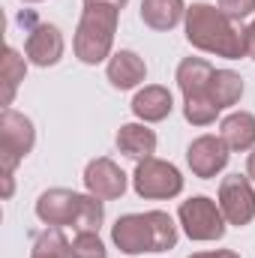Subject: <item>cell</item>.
I'll use <instances>...</instances> for the list:
<instances>
[{
  "label": "cell",
  "mask_w": 255,
  "mask_h": 258,
  "mask_svg": "<svg viewBox=\"0 0 255 258\" xmlns=\"http://www.w3.org/2000/svg\"><path fill=\"white\" fill-rule=\"evenodd\" d=\"M192 258H204V252H201V255H192Z\"/></svg>",
  "instance_id": "29"
},
{
  "label": "cell",
  "mask_w": 255,
  "mask_h": 258,
  "mask_svg": "<svg viewBox=\"0 0 255 258\" xmlns=\"http://www.w3.org/2000/svg\"><path fill=\"white\" fill-rule=\"evenodd\" d=\"M72 258H108L105 243L99 240V231H78L72 237Z\"/></svg>",
  "instance_id": "22"
},
{
  "label": "cell",
  "mask_w": 255,
  "mask_h": 258,
  "mask_svg": "<svg viewBox=\"0 0 255 258\" xmlns=\"http://www.w3.org/2000/svg\"><path fill=\"white\" fill-rule=\"evenodd\" d=\"M36 216L51 228L72 225L75 231H99L105 219V207H102V198L96 195H78L72 189H48L36 198Z\"/></svg>",
  "instance_id": "3"
},
{
  "label": "cell",
  "mask_w": 255,
  "mask_h": 258,
  "mask_svg": "<svg viewBox=\"0 0 255 258\" xmlns=\"http://www.w3.org/2000/svg\"><path fill=\"white\" fill-rule=\"evenodd\" d=\"M207 96L216 102V108H228V105H237L240 96H243V78L231 69H213L210 75V84H207Z\"/></svg>",
  "instance_id": "18"
},
{
  "label": "cell",
  "mask_w": 255,
  "mask_h": 258,
  "mask_svg": "<svg viewBox=\"0 0 255 258\" xmlns=\"http://www.w3.org/2000/svg\"><path fill=\"white\" fill-rule=\"evenodd\" d=\"M186 39L192 48L237 60L246 54V27H237L231 15H225L219 6L210 3H192L186 6Z\"/></svg>",
  "instance_id": "1"
},
{
  "label": "cell",
  "mask_w": 255,
  "mask_h": 258,
  "mask_svg": "<svg viewBox=\"0 0 255 258\" xmlns=\"http://www.w3.org/2000/svg\"><path fill=\"white\" fill-rule=\"evenodd\" d=\"M219 210L228 225H249L255 219V189L243 174H228L219 183Z\"/></svg>",
  "instance_id": "9"
},
{
  "label": "cell",
  "mask_w": 255,
  "mask_h": 258,
  "mask_svg": "<svg viewBox=\"0 0 255 258\" xmlns=\"http://www.w3.org/2000/svg\"><path fill=\"white\" fill-rule=\"evenodd\" d=\"M246 177H249V180H255V150L249 153V159H246Z\"/></svg>",
  "instance_id": "26"
},
{
  "label": "cell",
  "mask_w": 255,
  "mask_h": 258,
  "mask_svg": "<svg viewBox=\"0 0 255 258\" xmlns=\"http://www.w3.org/2000/svg\"><path fill=\"white\" fill-rule=\"evenodd\" d=\"M177 216H180V225L189 240L207 243V240H219L225 234V216H222L219 204L210 201L207 195H195L189 201H183Z\"/></svg>",
  "instance_id": "7"
},
{
  "label": "cell",
  "mask_w": 255,
  "mask_h": 258,
  "mask_svg": "<svg viewBox=\"0 0 255 258\" xmlns=\"http://www.w3.org/2000/svg\"><path fill=\"white\" fill-rule=\"evenodd\" d=\"M213 66L201 57H186L177 66V87L183 93V99L189 96H207V84H210Z\"/></svg>",
  "instance_id": "17"
},
{
  "label": "cell",
  "mask_w": 255,
  "mask_h": 258,
  "mask_svg": "<svg viewBox=\"0 0 255 258\" xmlns=\"http://www.w3.org/2000/svg\"><path fill=\"white\" fill-rule=\"evenodd\" d=\"M219 138L228 144V150H252L255 147V114L234 111L222 120Z\"/></svg>",
  "instance_id": "16"
},
{
  "label": "cell",
  "mask_w": 255,
  "mask_h": 258,
  "mask_svg": "<svg viewBox=\"0 0 255 258\" xmlns=\"http://www.w3.org/2000/svg\"><path fill=\"white\" fill-rule=\"evenodd\" d=\"M186 18L183 0H141V21L153 30H171Z\"/></svg>",
  "instance_id": "15"
},
{
  "label": "cell",
  "mask_w": 255,
  "mask_h": 258,
  "mask_svg": "<svg viewBox=\"0 0 255 258\" xmlns=\"http://www.w3.org/2000/svg\"><path fill=\"white\" fill-rule=\"evenodd\" d=\"M147 78V66L135 51H117L108 60V81L117 90H132Z\"/></svg>",
  "instance_id": "13"
},
{
  "label": "cell",
  "mask_w": 255,
  "mask_h": 258,
  "mask_svg": "<svg viewBox=\"0 0 255 258\" xmlns=\"http://www.w3.org/2000/svg\"><path fill=\"white\" fill-rule=\"evenodd\" d=\"M183 114L192 126H210L216 120L219 108L210 96H189V99H183Z\"/></svg>",
  "instance_id": "21"
},
{
  "label": "cell",
  "mask_w": 255,
  "mask_h": 258,
  "mask_svg": "<svg viewBox=\"0 0 255 258\" xmlns=\"http://www.w3.org/2000/svg\"><path fill=\"white\" fill-rule=\"evenodd\" d=\"M84 3H108V6H117V9H123L129 0H84Z\"/></svg>",
  "instance_id": "27"
},
{
  "label": "cell",
  "mask_w": 255,
  "mask_h": 258,
  "mask_svg": "<svg viewBox=\"0 0 255 258\" xmlns=\"http://www.w3.org/2000/svg\"><path fill=\"white\" fill-rule=\"evenodd\" d=\"M36 144V129L30 123V117H24L21 111L3 108L0 114V168H3V198L12 195V174L18 168V162L33 150Z\"/></svg>",
  "instance_id": "5"
},
{
  "label": "cell",
  "mask_w": 255,
  "mask_h": 258,
  "mask_svg": "<svg viewBox=\"0 0 255 258\" xmlns=\"http://www.w3.org/2000/svg\"><path fill=\"white\" fill-rule=\"evenodd\" d=\"M117 147L123 156L135 159V162L150 159L156 153V132L147 129L144 123H126L117 129Z\"/></svg>",
  "instance_id": "14"
},
{
  "label": "cell",
  "mask_w": 255,
  "mask_h": 258,
  "mask_svg": "<svg viewBox=\"0 0 255 258\" xmlns=\"http://www.w3.org/2000/svg\"><path fill=\"white\" fill-rule=\"evenodd\" d=\"M171 108H174L171 90L162 87V84H150V87L138 90L135 99H132V111H135V117L144 120V123H159V120H165V117L171 114Z\"/></svg>",
  "instance_id": "12"
},
{
  "label": "cell",
  "mask_w": 255,
  "mask_h": 258,
  "mask_svg": "<svg viewBox=\"0 0 255 258\" xmlns=\"http://www.w3.org/2000/svg\"><path fill=\"white\" fill-rule=\"evenodd\" d=\"M132 186L141 198H150V201H159V198H174V195L183 192V177L180 171L165 162V159H141L135 165V174H132Z\"/></svg>",
  "instance_id": "6"
},
{
  "label": "cell",
  "mask_w": 255,
  "mask_h": 258,
  "mask_svg": "<svg viewBox=\"0 0 255 258\" xmlns=\"http://www.w3.org/2000/svg\"><path fill=\"white\" fill-rule=\"evenodd\" d=\"M204 258H240V255L231 252V249H216V252H204Z\"/></svg>",
  "instance_id": "25"
},
{
  "label": "cell",
  "mask_w": 255,
  "mask_h": 258,
  "mask_svg": "<svg viewBox=\"0 0 255 258\" xmlns=\"http://www.w3.org/2000/svg\"><path fill=\"white\" fill-rule=\"evenodd\" d=\"M219 9L237 21V18L252 15V12H255V0H219Z\"/></svg>",
  "instance_id": "23"
},
{
  "label": "cell",
  "mask_w": 255,
  "mask_h": 258,
  "mask_svg": "<svg viewBox=\"0 0 255 258\" xmlns=\"http://www.w3.org/2000/svg\"><path fill=\"white\" fill-rule=\"evenodd\" d=\"M246 54L255 60V21L246 27Z\"/></svg>",
  "instance_id": "24"
},
{
  "label": "cell",
  "mask_w": 255,
  "mask_h": 258,
  "mask_svg": "<svg viewBox=\"0 0 255 258\" xmlns=\"http://www.w3.org/2000/svg\"><path fill=\"white\" fill-rule=\"evenodd\" d=\"M18 21L27 27V42H24V54L33 66H54L63 57V33L54 27V24H45V21H36L33 12H21Z\"/></svg>",
  "instance_id": "8"
},
{
  "label": "cell",
  "mask_w": 255,
  "mask_h": 258,
  "mask_svg": "<svg viewBox=\"0 0 255 258\" xmlns=\"http://www.w3.org/2000/svg\"><path fill=\"white\" fill-rule=\"evenodd\" d=\"M186 162L195 177H201V180L216 177L228 165V144L219 135H198L186 150Z\"/></svg>",
  "instance_id": "10"
},
{
  "label": "cell",
  "mask_w": 255,
  "mask_h": 258,
  "mask_svg": "<svg viewBox=\"0 0 255 258\" xmlns=\"http://www.w3.org/2000/svg\"><path fill=\"white\" fill-rule=\"evenodd\" d=\"M24 3H42V0H24Z\"/></svg>",
  "instance_id": "28"
},
{
  "label": "cell",
  "mask_w": 255,
  "mask_h": 258,
  "mask_svg": "<svg viewBox=\"0 0 255 258\" xmlns=\"http://www.w3.org/2000/svg\"><path fill=\"white\" fill-rule=\"evenodd\" d=\"M117 18H120V9L117 6H108V3H84V12L78 18V27H75V57L81 63H102L108 54H111V45H114V33H117Z\"/></svg>",
  "instance_id": "4"
},
{
  "label": "cell",
  "mask_w": 255,
  "mask_h": 258,
  "mask_svg": "<svg viewBox=\"0 0 255 258\" xmlns=\"http://www.w3.org/2000/svg\"><path fill=\"white\" fill-rule=\"evenodd\" d=\"M24 72H27L24 57H18V51L12 45H6L3 48V105H12L15 90L24 81Z\"/></svg>",
  "instance_id": "20"
},
{
  "label": "cell",
  "mask_w": 255,
  "mask_h": 258,
  "mask_svg": "<svg viewBox=\"0 0 255 258\" xmlns=\"http://www.w3.org/2000/svg\"><path fill=\"white\" fill-rule=\"evenodd\" d=\"M30 258H72V243L63 237L60 228H51L48 225L42 234H36Z\"/></svg>",
  "instance_id": "19"
},
{
  "label": "cell",
  "mask_w": 255,
  "mask_h": 258,
  "mask_svg": "<svg viewBox=\"0 0 255 258\" xmlns=\"http://www.w3.org/2000/svg\"><path fill=\"white\" fill-rule=\"evenodd\" d=\"M111 240L120 252L141 255V252H168L177 243V225L162 210L147 213H126L111 225Z\"/></svg>",
  "instance_id": "2"
},
{
  "label": "cell",
  "mask_w": 255,
  "mask_h": 258,
  "mask_svg": "<svg viewBox=\"0 0 255 258\" xmlns=\"http://www.w3.org/2000/svg\"><path fill=\"white\" fill-rule=\"evenodd\" d=\"M84 186L87 192L102 198V201H111V198H120L126 192V174L120 171V165L108 156H99V159H90L87 168H84Z\"/></svg>",
  "instance_id": "11"
}]
</instances>
